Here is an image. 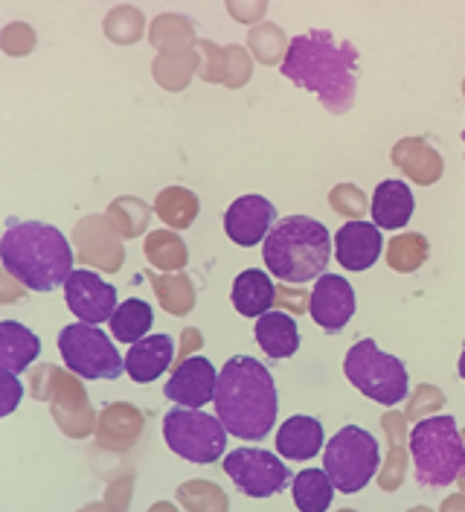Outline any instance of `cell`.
Returning a JSON list of instances; mask_svg holds the SVG:
<instances>
[{
	"mask_svg": "<svg viewBox=\"0 0 465 512\" xmlns=\"http://www.w3.org/2000/svg\"><path fill=\"white\" fill-rule=\"evenodd\" d=\"M294 504L303 512H326L335 501V483L326 475V469H303L294 478Z\"/></svg>",
	"mask_w": 465,
	"mask_h": 512,
	"instance_id": "cell-22",
	"label": "cell"
},
{
	"mask_svg": "<svg viewBox=\"0 0 465 512\" xmlns=\"http://www.w3.org/2000/svg\"><path fill=\"white\" fill-rule=\"evenodd\" d=\"M323 448V425L314 416H291L279 425L277 451L291 463H306Z\"/></svg>",
	"mask_w": 465,
	"mask_h": 512,
	"instance_id": "cell-18",
	"label": "cell"
},
{
	"mask_svg": "<svg viewBox=\"0 0 465 512\" xmlns=\"http://www.w3.org/2000/svg\"><path fill=\"white\" fill-rule=\"evenodd\" d=\"M265 265L268 271L291 286H303L326 274L332 259V236L326 224L309 216H288L274 224L265 239Z\"/></svg>",
	"mask_w": 465,
	"mask_h": 512,
	"instance_id": "cell-4",
	"label": "cell"
},
{
	"mask_svg": "<svg viewBox=\"0 0 465 512\" xmlns=\"http://www.w3.org/2000/svg\"><path fill=\"white\" fill-rule=\"evenodd\" d=\"M230 297H233V309L242 318H262L274 306L277 286H274L271 274H265L259 268H248L233 280V294Z\"/></svg>",
	"mask_w": 465,
	"mask_h": 512,
	"instance_id": "cell-19",
	"label": "cell"
},
{
	"mask_svg": "<svg viewBox=\"0 0 465 512\" xmlns=\"http://www.w3.org/2000/svg\"><path fill=\"white\" fill-rule=\"evenodd\" d=\"M277 224V210L262 195H242L224 213V233L239 248H256Z\"/></svg>",
	"mask_w": 465,
	"mask_h": 512,
	"instance_id": "cell-12",
	"label": "cell"
},
{
	"mask_svg": "<svg viewBox=\"0 0 465 512\" xmlns=\"http://www.w3.org/2000/svg\"><path fill=\"white\" fill-rule=\"evenodd\" d=\"M378 466H381V446L361 425H343L323 451V469L343 495L361 492L375 478Z\"/></svg>",
	"mask_w": 465,
	"mask_h": 512,
	"instance_id": "cell-7",
	"label": "cell"
},
{
	"mask_svg": "<svg viewBox=\"0 0 465 512\" xmlns=\"http://www.w3.org/2000/svg\"><path fill=\"white\" fill-rule=\"evenodd\" d=\"M224 475L233 480V486L248 498H271L285 489L291 478L288 466L279 460V451L265 448H233L224 457Z\"/></svg>",
	"mask_w": 465,
	"mask_h": 512,
	"instance_id": "cell-10",
	"label": "cell"
},
{
	"mask_svg": "<svg viewBox=\"0 0 465 512\" xmlns=\"http://www.w3.org/2000/svg\"><path fill=\"white\" fill-rule=\"evenodd\" d=\"M343 376L355 390L378 405H399L410 393V379L402 358L378 350L372 338L355 341L343 358Z\"/></svg>",
	"mask_w": 465,
	"mask_h": 512,
	"instance_id": "cell-6",
	"label": "cell"
},
{
	"mask_svg": "<svg viewBox=\"0 0 465 512\" xmlns=\"http://www.w3.org/2000/svg\"><path fill=\"white\" fill-rule=\"evenodd\" d=\"M309 315L323 332H341L355 315V288L338 274H323L311 288Z\"/></svg>",
	"mask_w": 465,
	"mask_h": 512,
	"instance_id": "cell-14",
	"label": "cell"
},
{
	"mask_svg": "<svg viewBox=\"0 0 465 512\" xmlns=\"http://www.w3.org/2000/svg\"><path fill=\"white\" fill-rule=\"evenodd\" d=\"M413 478L425 489H445L465 472V443L454 416H428L410 428Z\"/></svg>",
	"mask_w": 465,
	"mask_h": 512,
	"instance_id": "cell-5",
	"label": "cell"
},
{
	"mask_svg": "<svg viewBox=\"0 0 465 512\" xmlns=\"http://www.w3.org/2000/svg\"><path fill=\"white\" fill-rule=\"evenodd\" d=\"M413 192L404 181H381L372 192V224L378 230H402L413 219Z\"/></svg>",
	"mask_w": 465,
	"mask_h": 512,
	"instance_id": "cell-17",
	"label": "cell"
},
{
	"mask_svg": "<svg viewBox=\"0 0 465 512\" xmlns=\"http://www.w3.org/2000/svg\"><path fill=\"white\" fill-rule=\"evenodd\" d=\"M463 143H465V131H463Z\"/></svg>",
	"mask_w": 465,
	"mask_h": 512,
	"instance_id": "cell-26",
	"label": "cell"
},
{
	"mask_svg": "<svg viewBox=\"0 0 465 512\" xmlns=\"http://www.w3.org/2000/svg\"><path fill=\"white\" fill-rule=\"evenodd\" d=\"M253 335H256V344L262 347V352L274 361L291 358L300 350V329H297V320L288 312H265L262 318H256Z\"/></svg>",
	"mask_w": 465,
	"mask_h": 512,
	"instance_id": "cell-20",
	"label": "cell"
},
{
	"mask_svg": "<svg viewBox=\"0 0 465 512\" xmlns=\"http://www.w3.org/2000/svg\"><path fill=\"white\" fill-rule=\"evenodd\" d=\"M41 352L38 335L18 320H0V370L24 373Z\"/></svg>",
	"mask_w": 465,
	"mask_h": 512,
	"instance_id": "cell-21",
	"label": "cell"
},
{
	"mask_svg": "<svg viewBox=\"0 0 465 512\" xmlns=\"http://www.w3.org/2000/svg\"><path fill=\"white\" fill-rule=\"evenodd\" d=\"M218 370L210 364V358L204 355H189L178 364V370L169 376V382L163 387L166 399H172L175 405L184 408H204L216 399Z\"/></svg>",
	"mask_w": 465,
	"mask_h": 512,
	"instance_id": "cell-13",
	"label": "cell"
},
{
	"mask_svg": "<svg viewBox=\"0 0 465 512\" xmlns=\"http://www.w3.org/2000/svg\"><path fill=\"white\" fill-rule=\"evenodd\" d=\"M282 73L306 88L329 111L343 114L355 105L358 91V50L349 41H335L332 32L311 30L294 35L282 62Z\"/></svg>",
	"mask_w": 465,
	"mask_h": 512,
	"instance_id": "cell-1",
	"label": "cell"
},
{
	"mask_svg": "<svg viewBox=\"0 0 465 512\" xmlns=\"http://www.w3.org/2000/svg\"><path fill=\"white\" fill-rule=\"evenodd\" d=\"M460 376H463V382H465V344H463V352H460Z\"/></svg>",
	"mask_w": 465,
	"mask_h": 512,
	"instance_id": "cell-25",
	"label": "cell"
},
{
	"mask_svg": "<svg viewBox=\"0 0 465 512\" xmlns=\"http://www.w3.org/2000/svg\"><path fill=\"white\" fill-rule=\"evenodd\" d=\"M64 300L67 309L82 323L99 326L117 312V286H111L93 271H73L70 280L64 283Z\"/></svg>",
	"mask_w": 465,
	"mask_h": 512,
	"instance_id": "cell-11",
	"label": "cell"
},
{
	"mask_svg": "<svg viewBox=\"0 0 465 512\" xmlns=\"http://www.w3.org/2000/svg\"><path fill=\"white\" fill-rule=\"evenodd\" d=\"M59 350L70 373L88 382L117 379L125 373V358L114 341L93 323H70L59 332Z\"/></svg>",
	"mask_w": 465,
	"mask_h": 512,
	"instance_id": "cell-9",
	"label": "cell"
},
{
	"mask_svg": "<svg viewBox=\"0 0 465 512\" xmlns=\"http://www.w3.org/2000/svg\"><path fill=\"white\" fill-rule=\"evenodd\" d=\"M227 428L218 416L204 414L201 408H172L163 416V440L172 454L184 457L189 463L210 466L224 457L227 448Z\"/></svg>",
	"mask_w": 465,
	"mask_h": 512,
	"instance_id": "cell-8",
	"label": "cell"
},
{
	"mask_svg": "<svg viewBox=\"0 0 465 512\" xmlns=\"http://www.w3.org/2000/svg\"><path fill=\"white\" fill-rule=\"evenodd\" d=\"M108 323H111V335L120 344H137V341H143L149 335V329L155 323V312L143 300H125V303L117 306L114 318Z\"/></svg>",
	"mask_w": 465,
	"mask_h": 512,
	"instance_id": "cell-23",
	"label": "cell"
},
{
	"mask_svg": "<svg viewBox=\"0 0 465 512\" xmlns=\"http://www.w3.org/2000/svg\"><path fill=\"white\" fill-rule=\"evenodd\" d=\"M381 230L372 222H346L335 233V256L346 271H367L381 256Z\"/></svg>",
	"mask_w": 465,
	"mask_h": 512,
	"instance_id": "cell-15",
	"label": "cell"
},
{
	"mask_svg": "<svg viewBox=\"0 0 465 512\" xmlns=\"http://www.w3.org/2000/svg\"><path fill=\"white\" fill-rule=\"evenodd\" d=\"M0 384H3V405H0V414L9 416L18 408V402H21V396H24V384L18 382V373H6V370H0Z\"/></svg>",
	"mask_w": 465,
	"mask_h": 512,
	"instance_id": "cell-24",
	"label": "cell"
},
{
	"mask_svg": "<svg viewBox=\"0 0 465 512\" xmlns=\"http://www.w3.org/2000/svg\"><path fill=\"white\" fill-rule=\"evenodd\" d=\"M175 358V338L172 335H146L143 341L131 344L125 355V373L137 384L157 382Z\"/></svg>",
	"mask_w": 465,
	"mask_h": 512,
	"instance_id": "cell-16",
	"label": "cell"
},
{
	"mask_svg": "<svg viewBox=\"0 0 465 512\" xmlns=\"http://www.w3.org/2000/svg\"><path fill=\"white\" fill-rule=\"evenodd\" d=\"M213 405H216V416L236 440L259 443L277 425V382L262 361L250 355H233L218 370Z\"/></svg>",
	"mask_w": 465,
	"mask_h": 512,
	"instance_id": "cell-2",
	"label": "cell"
},
{
	"mask_svg": "<svg viewBox=\"0 0 465 512\" xmlns=\"http://www.w3.org/2000/svg\"><path fill=\"white\" fill-rule=\"evenodd\" d=\"M0 262L30 291H56L73 274V248L53 224L9 222L0 239Z\"/></svg>",
	"mask_w": 465,
	"mask_h": 512,
	"instance_id": "cell-3",
	"label": "cell"
}]
</instances>
